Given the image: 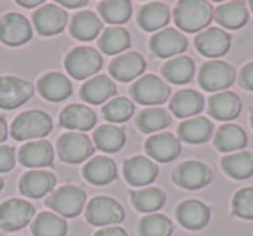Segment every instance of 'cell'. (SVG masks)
<instances>
[{"label":"cell","instance_id":"cell-3","mask_svg":"<svg viewBox=\"0 0 253 236\" xmlns=\"http://www.w3.org/2000/svg\"><path fill=\"white\" fill-rule=\"evenodd\" d=\"M64 68L71 78L85 80L99 73L102 68V57L99 50L92 47H77L64 57Z\"/></svg>","mask_w":253,"mask_h":236},{"label":"cell","instance_id":"cell-29","mask_svg":"<svg viewBox=\"0 0 253 236\" xmlns=\"http://www.w3.org/2000/svg\"><path fill=\"white\" fill-rule=\"evenodd\" d=\"M215 21L227 30H238L248 23V7L241 0L220 4L213 12Z\"/></svg>","mask_w":253,"mask_h":236},{"label":"cell","instance_id":"cell-16","mask_svg":"<svg viewBox=\"0 0 253 236\" xmlns=\"http://www.w3.org/2000/svg\"><path fill=\"white\" fill-rule=\"evenodd\" d=\"M194 46L200 54L207 57H220L231 49V37L220 28L208 26L207 30L200 32L194 39Z\"/></svg>","mask_w":253,"mask_h":236},{"label":"cell","instance_id":"cell-9","mask_svg":"<svg viewBox=\"0 0 253 236\" xmlns=\"http://www.w3.org/2000/svg\"><path fill=\"white\" fill-rule=\"evenodd\" d=\"M92 141L82 132H68L57 139V156L66 163H82L94 153Z\"/></svg>","mask_w":253,"mask_h":236},{"label":"cell","instance_id":"cell-7","mask_svg":"<svg viewBox=\"0 0 253 236\" xmlns=\"http://www.w3.org/2000/svg\"><path fill=\"white\" fill-rule=\"evenodd\" d=\"M85 219L92 226H115L125 219V210L109 196H95L87 203Z\"/></svg>","mask_w":253,"mask_h":236},{"label":"cell","instance_id":"cell-23","mask_svg":"<svg viewBox=\"0 0 253 236\" xmlns=\"http://www.w3.org/2000/svg\"><path fill=\"white\" fill-rule=\"evenodd\" d=\"M116 94V85L106 75H95L88 78L80 89V97L88 104H102L106 101H111Z\"/></svg>","mask_w":253,"mask_h":236},{"label":"cell","instance_id":"cell-36","mask_svg":"<svg viewBox=\"0 0 253 236\" xmlns=\"http://www.w3.org/2000/svg\"><path fill=\"white\" fill-rule=\"evenodd\" d=\"M126 136L122 127L106 124L94 131V142L99 149L106 153H116L125 146Z\"/></svg>","mask_w":253,"mask_h":236},{"label":"cell","instance_id":"cell-39","mask_svg":"<svg viewBox=\"0 0 253 236\" xmlns=\"http://www.w3.org/2000/svg\"><path fill=\"white\" fill-rule=\"evenodd\" d=\"M66 221L52 212H42L32 224L33 236H66Z\"/></svg>","mask_w":253,"mask_h":236},{"label":"cell","instance_id":"cell-34","mask_svg":"<svg viewBox=\"0 0 253 236\" xmlns=\"http://www.w3.org/2000/svg\"><path fill=\"white\" fill-rule=\"evenodd\" d=\"M194 61L187 56H177L173 59H170L167 64H163L162 68V73L163 77L167 78L169 82L177 85H184L187 82L193 80L194 77Z\"/></svg>","mask_w":253,"mask_h":236},{"label":"cell","instance_id":"cell-38","mask_svg":"<svg viewBox=\"0 0 253 236\" xmlns=\"http://www.w3.org/2000/svg\"><path fill=\"white\" fill-rule=\"evenodd\" d=\"M130 200L135 210L144 212V214H153L165 205L167 194L165 191L158 189V188H146V189L132 191Z\"/></svg>","mask_w":253,"mask_h":236},{"label":"cell","instance_id":"cell-14","mask_svg":"<svg viewBox=\"0 0 253 236\" xmlns=\"http://www.w3.org/2000/svg\"><path fill=\"white\" fill-rule=\"evenodd\" d=\"M149 49L158 57H173L187 49V39L175 28H163L149 40Z\"/></svg>","mask_w":253,"mask_h":236},{"label":"cell","instance_id":"cell-46","mask_svg":"<svg viewBox=\"0 0 253 236\" xmlns=\"http://www.w3.org/2000/svg\"><path fill=\"white\" fill-rule=\"evenodd\" d=\"M94 236H128L126 231L123 228H116V226H111V228H104L99 229Z\"/></svg>","mask_w":253,"mask_h":236},{"label":"cell","instance_id":"cell-31","mask_svg":"<svg viewBox=\"0 0 253 236\" xmlns=\"http://www.w3.org/2000/svg\"><path fill=\"white\" fill-rule=\"evenodd\" d=\"M84 177L90 184L95 186H104L116 179V165L108 156H95L90 162L85 163L84 167Z\"/></svg>","mask_w":253,"mask_h":236},{"label":"cell","instance_id":"cell-4","mask_svg":"<svg viewBox=\"0 0 253 236\" xmlns=\"http://www.w3.org/2000/svg\"><path fill=\"white\" fill-rule=\"evenodd\" d=\"M87 203V194L78 186H61L47 198V207L52 208L59 217H77Z\"/></svg>","mask_w":253,"mask_h":236},{"label":"cell","instance_id":"cell-1","mask_svg":"<svg viewBox=\"0 0 253 236\" xmlns=\"http://www.w3.org/2000/svg\"><path fill=\"white\" fill-rule=\"evenodd\" d=\"M213 19V7L205 0H182L173 9V21L182 32L200 33Z\"/></svg>","mask_w":253,"mask_h":236},{"label":"cell","instance_id":"cell-10","mask_svg":"<svg viewBox=\"0 0 253 236\" xmlns=\"http://www.w3.org/2000/svg\"><path fill=\"white\" fill-rule=\"evenodd\" d=\"M173 183L182 189H201L211 183V170L198 160H187L182 162L172 174Z\"/></svg>","mask_w":253,"mask_h":236},{"label":"cell","instance_id":"cell-28","mask_svg":"<svg viewBox=\"0 0 253 236\" xmlns=\"http://www.w3.org/2000/svg\"><path fill=\"white\" fill-rule=\"evenodd\" d=\"M179 139L189 144H203L208 142L213 136V124L205 116H194L189 120H184L177 129Z\"/></svg>","mask_w":253,"mask_h":236},{"label":"cell","instance_id":"cell-30","mask_svg":"<svg viewBox=\"0 0 253 236\" xmlns=\"http://www.w3.org/2000/svg\"><path fill=\"white\" fill-rule=\"evenodd\" d=\"M101 30H102V21L92 11H80L71 18L70 33L77 40H84V42L94 40L101 33Z\"/></svg>","mask_w":253,"mask_h":236},{"label":"cell","instance_id":"cell-48","mask_svg":"<svg viewBox=\"0 0 253 236\" xmlns=\"http://www.w3.org/2000/svg\"><path fill=\"white\" fill-rule=\"evenodd\" d=\"M5 139H7V124H5V120L0 116V142H4Z\"/></svg>","mask_w":253,"mask_h":236},{"label":"cell","instance_id":"cell-32","mask_svg":"<svg viewBox=\"0 0 253 236\" xmlns=\"http://www.w3.org/2000/svg\"><path fill=\"white\" fill-rule=\"evenodd\" d=\"M137 21L144 32H158L169 25L170 11L162 2H149L142 5V9L139 11Z\"/></svg>","mask_w":253,"mask_h":236},{"label":"cell","instance_id":"cell-52","mask_svg":"<svg viewBox=\"0 0 253 236\" xmlns=\"http://www.w3.org/2000/svg\"><path fill=\"white\" fill-rule=\"evenodd\" d=\"M250 9H252V12H253V0L250 2Z\"/></svg>","mask_w":253,"mask_h":236},{"label":"cell","instance_id":"cell-8","mask_svg":"<svg viewBox=\"0 0 253 236\" xmlns=\"http://www.w3.org/2000/svg\"><path fill=\"white\" fill-rule=\"evenodd\" d=\"M33 30L28 18L18 12H7L0 18V42L9 47L25 46L32 40Z\"/></svg>","mask_w":253,"mask_h":236},{"label":"cell","instance_id":"cell-5","mask_svg":"<svg viewBox=\"0 0 253 236\" xmlns=\"http://www.w3.org/2000/svg\"><path fill=\"white\" fill-rule=\"evenodd\" d=\"M236 80V70L229 63L224 61H208L200 68L198 73V82L200 87L207 92H215L225 91L229 89Z\"/></svg>","mask_w":253,"mask_h":236},{"label":"cell","instance_id":"cell-22","mask_svg":"<svg viewBox=\"0 0 253 236\" xmlns=\"http://www.w3.org/2000/svg\"><path fill=\"white\" fill-rule=\"evenodd\" d=\"M208 113L215 120H234L241 113V99L234 92H217L208 99Z\"/></svg>","mask_w":253,"mask_h":236},{"label":"cell","instance_id":"cell-50","mask_svg":"<svg viewBox=\"0 0 253 236\" xmlns=\"http://www.w3.org/2000/svg\"><path fill=\"white\" fill-rule=\"evenodd\" d=\"M2 188H4V181H2V177H0V191H2Z\"/></svg>","mask_w":253,"mask_h":236},{"label":"cell","instance_id":"cell-45","mask_svg":"<svg viewBox=\"0 0 253 236\" xmlns=\"http://www.w3.org/2000/svg\"><path fill=\"white\" fill-rule=\"evenodd\" d=\"M238 80H239V85H241L245 91L253 92V63H248L241 68Z\"/></svg>","mask_w":253,"mask_h":236},{"label":"cell","instance_id":"cell-20","mask_svg":"<svg viewBox=\"0 0 253 236\" xmlns=\"http://www.w3.org/2000/svg\"><path fill=\"white\" fill-rule=\"evenodd\" d=\"M97 124V116L88 106L70 104L61 111L59 125L70 132H85L90 131Z\"/></svg>","mask_w":253,"mask_h":236},{"label":"cell","instance_id":"cell-44","mask_svg":"<svg viewBox=\"0 0 253 236\" xmlns=\"http://www.w3.org/2000/svg\"><path fill=\"white\" fill-rule=\"evenodd\" d=\"M16 163V153L11 146H0V174L11 172Z\"/></svg>","mask_w":253,"mask_h":236},{"label":"cell","instance_id":"cell-21","mask_svg":"<svg viewBox=\"0 0 253 236\" xmlns=\"http://www.w3.org/2000/svg\"><path fill=\"white\" fill-rule=\"evenodd\" d=\"M146 70V59L139 52H123L111 61L109 73L120 82H130L141 78Z\"/></svg>","mask_w":253,"mask_h":236},{"label":"cell","instance_id":"cell-37","mask_svg":"<svg viewBox=\"0 0 253 236\" xmlns=\"http://www.w3.org/2000/svg\"><path fill=\"white\" fill-rule=\"evenodd\" d=\"M130 47V33L122 26H109L99 39V49L104 54H123Z\"/></svg>","mask_w":253,"mask_h":236},{"label":"cell","instance_id":"cell-17","mask_svg":"<svg viewBox=\"0 0 253 236\" xmlns=\"http://www.w3.org/2000/svg\"><path fill=\"white\" fill-rule=\"evenodd\" d=\"M144 149L151 160L169 163L180 155V142L173 134L162 132V134L149 136L144 144Z\"/></svg>","mask_w":253,"mask_h":236},{"label":"cell","instance_id":"cell-15","mask_svg":"<svg viewBox=\"0 0 253 236\" xmlns=\"http://www.w3.org/2000/svg\"><path fill=\"white\" fill-rule=\"evenodd\" d=\"M125 181L134 188H142L151 184L158 177V165L146 156H132L123 165Z\"/></svg>","mask_w":253,"mask_h":236},{"label":"cell","instance_id":"cell-42","mask_svg":"<svg viewBox=\"0 0 253 236\" xmlns=\"http://www.w3.org/2000/svg\"><path fill=\"white\" fill-rule=\"evenodd\" d=\"M173 226L167 215L149 214L139 222V236H170Z\"/></svg>","mask_w":253,"mask_h":236},{"label":"cell","instance_id":"cell-13","mask_svg":"<svg viewBox=\"0 0 253 236\" xmlns=\"http://www.w3.org/2000/svg\"><path fill=\"white\" fill-rule=\"evenodd\" d=\"M32 21L40 35L52 37L64 30L68 23V14L57 4H43L42 7L33 12Z\"/></svg>","mask_w":253,"mask_h":236},{"label":"cell","instance_id":"cell-35","mask_svg":"<svg viewBox=\"0 0 253 236\" xmlns=\"http://www.w3.org/2000/svg\"><path fill=\"white\" fill-rule=\"evenodd\" d=\"M172 124V115L165 108H146L137 116V129L142 134H155Z\"/></svg>","mask_w":253,"mask_h":236},{"label":"cell","instance_id":"cell-40","mask_svg":"<svg viewBox=\"0 0 253 236\" xmlns=\"http://www.w3.org/2000/svg\"><path fill=\"white\" fill-rule=\"evenodd\" d=\"M99 14L111 26H120L130 19L132 4L126 0H104L99 4Z\"/></svg>","mask_w":253,"mask_h":236},{"label":"cell","instance_id":"cell-47","mask_svg":"<svg viewBox=\"0 0 253 236\" xmlns=\"http://www.w3.org/2000/svg\"><path fill=\"white\" fill-rule=\"evenodd\" d=\"M57 5H63V7H85L87 0H78V2H75V0H59Z\"/></svg>","mask_w":253,"mask_h":236},{"label":"cell","instance_id":"cell-11","mask_svg":"<svg viewBox=\"0 0 253 236\" xmlns=\"http://www.w3.org/2000/svg\"><path fill=\"white\" fill-rule=\"evenodd\" d=\"M35 215V207L26 200L12 198L0 205V228L4 231H19Z\"/></svg>","mask_w":253,"mask_h":236},{"label":"cell","instance_id":"cell-6","mask_svg":"<svg viewBox=\"0 0 253 236\" xmlns=\"http://www.w3.org/2000/svg\"><path fill=\"white\" fill-rule=\"evenodd\" d=\"M170 92L172 91H170L169 84H165L156 75H144V77L137 78L130 89V94L135 102L151 106V108L169 101Z\"/></svg>","mask_w":253,"mask_h":236},{"label":"cell","instance_id":"cell-27","mask_svg":"<svg viewBox=\"0 0 253 236\" xmlns=\"http://www.w3.org/2000/svg\"><path fill=\"white\" fill-rule=\"evenodd\" d=\"M246 144H248V136L236 124L220 125L213 136V146L222 153L243 151Z\"/></svg>","mask_w":253,"mask_h":236},{"label":"cell","instance_id":"cell-51","mask_svg":"<svg viewBox=\"0 0 253 236\" xmlns=\"http://www.w3.org/2000/svg\"><path fill=\"white\" fill-rule=\"evenodd\" d=\"M250 122H252V127H253V111H252V116H250Z\"/></svg>","mask_w":253,"mask_h":236},{"label":"cell","instance_id":"cell-41","mask_svg":"<svg viewBox=\"0 0 253 236\" xmlns=\"http://www.w3.org/2000/svg\"><path fill=\"white\" fill-rule=\"evenodd\" d=\"M132 115H134V102L126 97H113L102 106V116L111 125L130 120Z\"/></svg>","mask_w":253,"mask_h":236},{"label":"cell","instance_id":"cell-49","mask_svg":"<svg viewBox=\"0 0 253 236\" xmlns=\"http://www.w3.org/2000/svg\"><path fill=\"white\" fill-rule=\"evenodd\" d=\"M19 5H23V7H37V5H43L42 0H19L18 2Z\"/></svg>","mask_w":253,"mask_h":236},{"label":"cell","instance_id":"cell-12","mask_svg":"<svg viewBox=\"0 0 253 236\" xmlns=\"http://www.w3.org/2000/svg\"><path fill=\"white\" fill-rule=\"evenodd\" d=\"M33 85L18 77H0V108L14 109L30 101Z\"/></svg>","mask_w":253,"mask_h":236},{"label":"cell","instance_id":"cell-25","mask_svg":"<svg viewBox=\"0 0 253 236\" xmlns=\"http://www.w3.org/2000/svg\"><path fill=\"white\" fill-rule=\"evenodd\" d=\"M37 87H39V92L43 99L52 102L64 101V99L70 97L71 91H73L70 78L64 77L63 73H57V71H50V73L40 77Z\"/></svg>","mask_w":253,"mask_h":236},{"label":"cell","instance_id":"cell-43","mask_svg":"<svg viewBox=\"0 0 253 236\" xmlns=\"http://www.w3.org/2000/svg\"><path fill=\"white\" fill-rule=\"evenodd\" d=\"M232 214L239 219L253 221V188H243L232 196Z\"/></svg>","mask_w":253,"mask_h":236},{"label":"cell","instance_id":"cell-19","mask_svg":"<svg viewBox=\"0 0 253 236\" xmlns=\"http://www.w3.org/2000/svg\"><path fill=\"white\" fill-rule=\"evenodd\" d=\"M18 158L25 167L40 170L54 163V148L49 141H43V139L30 141L25 146H21Z\"/></svg>","mask_w":253,"mask_h":236},{"label":"cell","instance_id":"cell-18","mask_svg":"<svg viewBox=\"0 0 253 236\" xmlns=\"http://www.w3.org/2000/svg\"><path fill=\"white\" fill-rule=\"evenodd\" d=\"M175 214L182 228L189 231H200L210 222L211 210L200 200H186L177 207Z\"/></svg>","mask_w":253,"mask_h":236},{"label":"cell","instance_id":"cell-26","mask_svg":"<svg viewBox=\"0 0 253 236\" xmlns=\"http://www.w3.org/2000/svg\"><path fill=\"white\" fill-rule=\"evenodd\" d=\"M205 108V99L200 92L193 89L179 91L170 99V111L177 118H194L198 113H201Z\"/></svg>","mask_w":253,"mask_h":236},{"label":"cell","instance_id":"cell-24","mask_svg":"<svg viewBox=\"0 0 253 236\" xmlns=\"http://www.w3.org/2000/svg\"><path fill=\"white\" fill-rule=\"evenodd\" d=\"M56 186V176L47 170H30L19 181V191L28 198H42Z\"/></svg>","mask_w":253,"mask_h":236},{"label":"cell","instance_id":"cell-2","mask_svg":"<svg viewBox=\"0 0 253 236\" xmlns=\"http://www.w3.org/2000/svg\"><path fill=\"white\" fill-rule=\"evenodd\" d=\"M52 118L45 111L30 109L16 116L11 125V136L16 141H39L52 132Z\"/></svg>","mask_w":253,"mask_h":236},{"label":"cell","instance_id":"cell-33","mask_svg":"<svg viewBox=\"0 0 253 236\" xmlns=\"http://www.w3.org/2000/svg\"><path fill=\"white\" fill-rule=\"evenodd\" d=\"M222 170L232 179H248L253 176V153L236 151L222 158Z\"/></svg>","mask_w":253,"mask_h":236}]
</instances>
